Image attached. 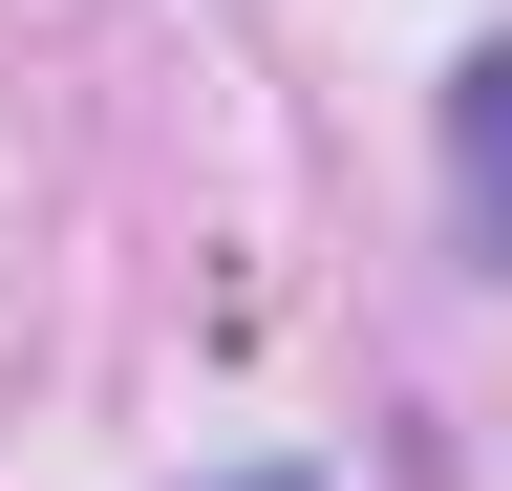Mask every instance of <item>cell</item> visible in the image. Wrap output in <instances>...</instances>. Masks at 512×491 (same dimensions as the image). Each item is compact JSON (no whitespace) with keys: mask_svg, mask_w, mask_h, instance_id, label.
I'll return each mask as SVG.
<instances>
[{"mask_svg":"<svg viewBox=\"0 0 512 491\" xmlns=\"http://www.w3.org/2000/svg\"><path fill=\"white\" fill-rule=\"evenodd\" d=\"M427 171H448V257L512 278V22L448 43V86H427Z\"/></svg>","mask_w":512,"mask_h":491,"instance_id":"1","label":"cell"},{"mask_svg":"<svg viewBox=\"0 0 512 491\" xmlns=\"http://www.w3.org/2000/svg\"><path fill=\"white\" fill-rule=\"evenodd\" d=\"M214 491H320V470H214Z\"/></svg>","mask_w":512,"mask_h":491,"instance_id":"2","label":"cell"}]
</instances>
